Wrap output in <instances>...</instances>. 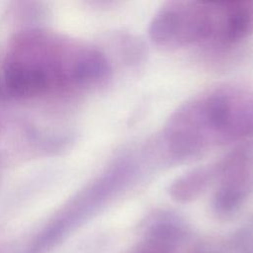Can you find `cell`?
Masks as SVG:
<instances>
[{
	"label": "cell",
	"mask_w": 253,
	"mask_h": 253,
	"mask_svg": "<svg viewBox=\"0 0 253 253\" xmlns=\"http://www.w3.org/2000/svg\"><path fill=\"white\" fill-rule=\"evenodd\" d=\"M111 66L99 49L61 35L28 30L12 41L3 66L11 95L33 99L104 84Z\"/></svg>",
	"instance_id": "obj_1"
},
{
	"label": "cell",
	"mask_w": 253,
	"mask_h": 253,
	"mask_svg": "<svg viewBox=\"0 0 253 253\" xmlns=\"http://www.w3.org/2000/svg\"><path fill=\"white\" fill-rule=\"evenodd\" d=\"M253 136V88L224 83L208 88L180 105L161 132L164 153L188 159Z\"/></svg>",
	"instance_id": "obj_2"
},
{
	"label": "cell",
	"mask_w": 253,
	"mask_h": 253,
	"mask_svg": "<svg viewBox=\"0 0 253 253\" xmlns=\"http://www.w3.org/2000/svg\"><path fill=\"white\" fill-rule=\"evenodd\" d=\"M148 34L167 49L230 45L253 34V2L170 1L155 13Z\"/></svg>",
	"instance_id": "obj_3"
},
{
	"label": "cell",
	"mask_w": 253,
	"mask_h": 253,
	"mask_svg": "<svg viewBox=\"0 0 253 253\" xmlns=\"http://www.w3.org/2000/svg\"><path fill=\"white\" fill-rule=\"evenodd\" d=\"M212 198L216 214L226 216L238 211L253 192V158L235 151L223 158V168Z\"/></svg>",
	"instance_id": "obj_4"
},
{
	"label": "cell",
	"mask_w": 253,
	"mask_h": 253,
	"mask_svg": "<svg viewBox=\"0 0 253 253\" xmlns=\"http://www.w3.org/2000/svg\"><path fill=\"white\" fill-rule=\"evenodd\" d=\"M223 168V159L197 167L178 177L169 187V194L179 202H189L215 184Z\"/></svg>",
	"instance_id": "obj_5"
},
{
	"label": "cell",
	"mask_w": 253,
	"mask_h": 253,
	"mask_svg": "<svg viewBox=\"0 0 253 253\" xmlns=\"http://www.w3.org/2000/svg\"><path fill=\"white\" fill-rule=\"evenodd\" d=\"M0 91H1V83H0Z\"/></svg>",
	"instance_id": "obj_6"
}]
</instances>
